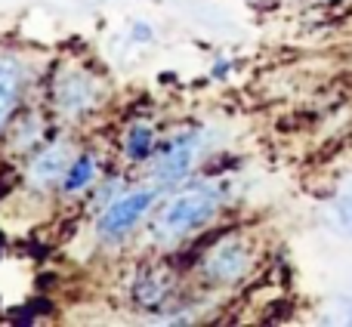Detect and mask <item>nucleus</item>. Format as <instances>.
Here are the masks:
<instances>
[{
	"mask_svg": "<svg viewBox=\"0 0 352 327\" xmlns=\"http://www.w3.org/2000/svg\"><path fill=\"white\" fill-rule=\"evenodd\" d=\"M226 182H195V185L176 192L158 210L152 225V235L158 244H173L192 232L204 229L226 204Z\"/></svg>",
	"mask_w": 352,
	"mask_h": 327,
	"instance_id": "nucleus-1",
	"label": "nucleus"
},
{
	"mask_svg": "<svg viewBox=\"0 0 352 327\" xmlns=\"http://www.w3.org/2000/svg\"><path fill=\"white\" fill-rule=\"evenodd\" d=\"M158 194H161V185H148L127 194H118L111 204H105L96 219L99 241H121V238H127L142 223V216L155 207Z\"/></svg>",
	"mask_w": 352,
	"mask_h": 327,
	"instance_id": "nucleus-2",
	"label": "nucleus"
},
{
	"mask_svg": "<svg viewBox=\"0 0 352 327\" xmlns=\"http://www.w3.org/2000/svg\"><path fill=\"white\" fill-rule=\"evenodd\" d=\"M201 152H204V133L201 130H182V133H173V139L164 142V148L158 152V158L152 161V176L155 185L167 188V185H176L182 182L192 167L198 164Z\"/></svg>",
	"mask_w": 352,
	"mask_h": 327,
	"instance_id": "nucleus-3",
	"label": "nucleus"
},
{
	"mask_svg": "<svg viewBox=\"0 0 352 327\" xmlns=\"http://www.w3.org/2000/svg\"><path fill=\"white\" fill-rule=\"evenodd\" d=\"M250 262H254V256H250L248 241L241 235H226L204 253L201 272L213 284H235L250 272Z\"/></svg>",
	"mask_w": 352,
	"mask_h": 327,
	"instance_id": "nucleus-4",
	"label": "nucleus"
},
{
	"mask_svg": "<svg viewBox=\"0 0 352 327\" xmlns=\"http://www.w3.org/2000/svg\"><path fill=\"white\" fill-rule=\"evenodd\" d=\"M99 93H102V87L93 74L80 71V68H62L53 84V102L62 115L74 117L90 111L99 102Z\"/></svg>",
	"mask_w": 352,
	"mask_h": 327,
	"instance_id": "nucleus-5",
	"label": "nucleus"
},
{
	"mask_svg": "<svg viewBox=\"0 0 352 327\" xmlns=\"http://www.w3.org/2000/svg\"><path fill=\"white\" fill-rule=\"evenodd\" d=\"M72 164H74V148L68 142H53L43 152H37L34 161L28 164V185L43 188V192L53 185H62Z\"/></svg>",
	"mask_w": 352,
	"mask_h": 327,
	"instance_id": "nucleus-6",
	"label": "nucleus"
},
{
	"mask_svg": "<svg viewBox=\"0 0 352 327\" xmlns=\"http://www.w3.org/2000/svg\"><path fill=\"white\" fill-rule=\"evenodd\" d=\"M170 293V275L158 272V269H146V272L136 275L133 281V300L142 309H155V306L164 303V297Z\"/></svg>",
	"mask_w": 352,
	"mask_h": 327,
	"instance_id": "nucleus-7",
	"label": "nucleus"
},
{
	"mask_svg": "<svg viewBox=\"0 0 352 327\" xmlns=\"http://www.w3.org/2000/svg\"><path fill=\"white\" fill-rule=\"evenodd\" d=\"M22 93V62L16 59H0V130L12 117V109Z\"/></svg>",
	"mask_w": 352,
	"mask_h": 327,
	"instance_id": "nucleus-8",
	"label": "nucleus"
},
{
	"mask_svg": "<svg viewBox=\"0 0 352 327\" xmlns=\"http://www.w3.org/2000/svg\"><path fill=\"white\" fill-rule=\"evenodd\" d=\"M96 176H99V158H96V155H78L74 164L68 167L65 179H62V192H65V194L87 192V188H93Z\"/></svg>",
	"mask_w": 352,
	"mask_h": 327,
	"instance_id": "nucleus-9",
	"label": "nucleus"
},
{
	"mask_svg": "<svg viewBox=\"0 0 352 327\" xmlns=\"http://www.w3.org/2000/svg\"><path fill=\"white\" fill-rule=\"evenodd\" d=\"M155 148V127L148 121H133L124 133V155L130 164H140L152 155Z\"/></svg>",
	"mask_w": 352,
	"mask_h": 327,
	"instance_id": "nucleus-10",
	"label": "nucleus"
},
{
	"mask_svg": "<svg viewBox=\"0 0 352 327\" xmlns=\"http://www.w3.org/2000/svg\"><path fill=\"white\" fill-rule=\"evenodd\" d=\"M16 136H22V139H16V148H19V152H22V148H28V146H34V142L43 136L41 121H37L34 115H31V117H25V121H19Z\"/></svg>",
	"mask_w": 352,
	"mask_h": 327,
	"instance_id": "nucleus-11",
	"label": "nucleus"
},
{
	"mask_svg": "<svg viewBox=\"0 0 352 327\" xmlns=\"http://www.w3.org/2000/svg\"><path fill=\"white\" fill-rule=\"evenodd\" d=\"M334 216L337 223H340V229L352 235V194H340V198L334 201Z\"/></svg>",
	"mask_w": 352,
	"mask_h": 327,
	"instance_id": "nucleus-12",
	"label": "nucleus"
},
{
	"mask_svg": "<svg viewBox=\"0 0 352 327\" xmlns=\"http://www.w3.org/2000/svg\"><path fill=\"white\" fill-rule=\"evenodd\" d=\"M130 41H133V43H152V41H155L152 25L136 22V25H133V31H130Z\"/></svg>",
	"mask_w": 352,
	"mask_h": 327,
	"instance_id": "nucleus-13",
	"label": "nucleus"
}]
</instances>
